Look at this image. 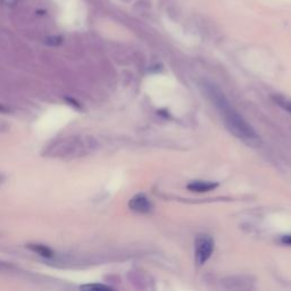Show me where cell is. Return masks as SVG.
I'll return each instance as SVG.
<instances>
[{
    "instance_id": "cell-8",
    "label": "cell",
    "mask_w": 291,
    "mask_h": 291,
    "mask_svg": "<svg viewBox=\"0 0 291 291\" xmlns=\"http://www.w3.org/2000/svg\"><path fill=\"white\" fill-rule=\"evenodd\" d=\"M61 42H62V38L58 36H55V37L52 36L47 39V43L50 44V46H57V44H59Z\"/></svg>"
},
{
    "instance_id": "cell-1",
    "label": "cell",
    "mask_w": 291,
    "mask_h": 291,
    "mask_svg": "<svg viewBox=\"0 0 291 291\" xmlns=\"http://www.w3.org/2000/svg\"><path fill=\"white\" fill-rule=\"evenodd\" d=\"M205 92L207 93L211 102L218 107L223 121L229 131L234 135L238 139L243 140L245 144L248 146L257 147L260 145V139L257 133L246 122L243 116H240L238 113L234 111L233 107H231L230 102L226 99L223 93L219 90L218 88L209 83H206Z\"/></svg>"
},
{
    "instance_id": "cell-9",
    "label": "cell",
    "mask_w": 291,
    "mask_h": 291,
    "mask_svg": "<svg viewBox=\"0 0 291 291\" xmlns=\"http://www.w3.org/2000/svg\"><path fill=\"white\" fill-rule=\"evenodd\" d=\"M17 2L18 0H2V3L6 5V6H14V5H16Z\"/></svg>"
},
{
    "instance_id": "cell-7",
    "label": "cell",
    "mask_w": 291,
    "mask_h": 291,
    "mask_svg": "<svg viewBox=\"0 0 291 291\" xmlns=\"http://www.w3.org/2000/svg\"><path fill=\"white\" fill-rule=\"evenodd\" d=\"M83 290H111L112 288L107 287V285H102V284H86V285H81L80 287Z\"/></svg>"
},
{
    "instance_id": "cell-5",
    "label": "cell",
    "mask_w": 291,
    "mask_h": 291,
    "mask_svg": "<svg viewBox=\"0 0 291 291\" xmlns=\"http://www.w3.org/2000/svg\"><path fill=\"white\" fill-rule=\"evenodd\" d=\"M28 248L31 249L33 253H36L38 255L42 256V257L46 258H50L54 256L52 250L50 248H48L47 246L44 245H39V244H30L28 245Z\"/></svg>"
},
{
    "instance_id": "cell-11",
    "label": "cell",
    "mask_w": 291,
    "mask_h": 291,
    "mask_svg": "<svg viewBox=\"0 0 291 291\" xmlns=\"http://www.w3.org/2000/svg\"><path fill=\"white\" fill-rule=\"evenodd\" d=\"M4 179H5V177H4V175H2V174H0V183H2V182L4 181Z\"/></svg>"
},
{
    "instance_id": "cell-10",
    "label": "cell",
    "mask_w": 291,
    "mask_h": 291,
    "mask_svg": "<svg viewBox=\"0 0 291 291\" xmlns=\"http://www.w3.org/2000/svg\"><path fill=\"white\" fill-rule=\"evenodd\" d=\"M281 241H282V244H284V245L291 246V234L290 235H284L283 238L281 239Z\"/></svg>"
},
{
    "instance_id": "cell-4",
    "label": "cell",
    "mask_w": 291,
    "mask_h": 291,
    "mask_svg": "<svg viewBox=\"0 0 291 291\" xmlns=\"http://www.w3.org/2000/svg\"><path fill=\"white\" fill-rule=\"evenodd\" d=\"M218 183L208 181H194L188 184V189L194 192H208L218 188Z\"/></svg>"
},
{
    "instance_id": "cell-3",
    "label": "cell",
    "mask_w": 291,
    "mask_h": 291,
    "mask_svg": "<svg viewBox=\"0 0 291 291\" xmlns=\"http://www.w3.org/2000/svg\"><path fill=\"white\" fill-rule=\"evenodd\" d=\"M129 207L133 211H137V213L146 214L151 210V203L145 195L139 194L130 200Z\"/></svg>"
},
{
    "instance_id": "cell-6",
    "label": "cell",
    "mask_w": 291,
    "mask_h": 291,
    "mask_svg": "<svg viewBox=\"0 0 291 291\" xmlns=\"http://www.w3.org/2000/svg\"><path fill=\"white\" fill-rule=\"evenodd\" d=\"M275 101H277L281 107H283L285 111L289 112L291 114V101L285 99V98H281V97H275Z\"/></svg>"
},
{
    "instance_id": "cell-2",
    "label": "cell",
    "mask_w": 291,
    "mask_h": 291,
    "mask_svg": "<svg viewBox=\"0 0 291 291\" xmlns=\"http://www.w3.org/2000/svg\"><path fill=\"white\" fill-rule=\"evenodd\" d=\"M214 250V240L209 235H198L195 241L196 262L199 265L205 264L210 258Z\"/></svg>"
}]
</instances>
